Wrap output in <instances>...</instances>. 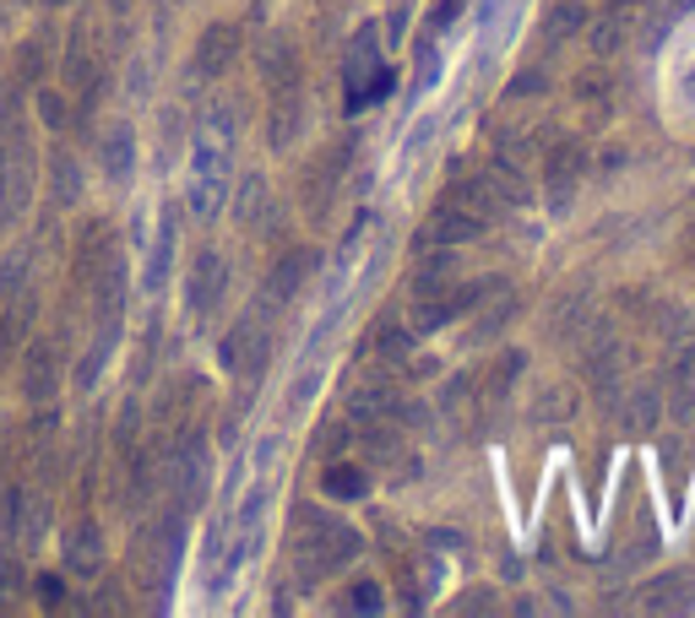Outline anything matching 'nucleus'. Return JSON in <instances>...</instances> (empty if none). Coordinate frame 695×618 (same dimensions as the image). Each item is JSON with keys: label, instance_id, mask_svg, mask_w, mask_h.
Listing matches in <instances>:
<instances>
[{"label": "nucleus", "instance_id": "11", "mask_svg": "<svg viewBox=\"0 0 695 618\" xmlns=\"http://www.w3.org/2000/svg\"><path fill=\"white\" fill-rule=\"evenodd\" d=\"M343 163H348V147H337V152H320L316 163L305 169V185H299V195H305V212H310V217H320V212L331 206L337 180H343Z\"/></svg>", "mask_w": 695, "mask_h": 618}, {"label": "nucleus", "instance_id": "2", "mask_svg": "<svg viewBox=\"0 0 695 618\" xmlns=\"http://www.w3.org/2000/svg\"><path fill=\"white\" fill-rule=\"evenodd\" d=\"M365 554L359 548V532L331 521V515H316V510H299V532H294V569L305 586H320L326 575L348 569L354 558Z\"/></svg>", "mask_w": 695, "mask_h": 618}, {"label": "nucleus", "instance_id": "1", "mask_svg": "<svg viewBox=\"0 0 695 618\" xmlns=\"http://www.w3.org/2000/svg\"><path fill=\"white\" fill-rule=\"evenodd\" d=\"M234 115L212 109L201 130H196V152H190V212L196 217H218L223 195H229V174H234Z\"/></svg>", "mask_w": 695, "mask_h": 618}, {"label": "nucleus", "instance_id": "26", "mask_svg": "<svg viewBox=\"0 0 695 618\" xmlns=\"http://www.w3.org/2000/svg\"><path fill=\"white\" fill-rule=\"evenodd\" d=\"M587 320H592V294L581 288V294H570L566 305L555 309V331L570 337V331H587Z\"/></svg>", "mask_w": 695, "mask_h": 618}, {"label": "nucleus", "instance_id": "23", "mask_svg": "<svg viewBox=\"0 0 695 618\" xmlns=\"http://www.w3.org/2000/svg\"><path fill=\"white\" fill-rule=\"evenodd\" d=\"M266 212H272V201H266V180H240V228H261L266 223Z\"/></svg>", "mask_w": 695, "mask_h": 618}, {"label": "nucleus", "instance_id": "29", "mask_svg": "<svg viewBox=\"0 0 695 618\" xmlns=\"http://www.w3.org/2000/svg\"><path fill=\"white\" fill-rule=\"evenodd\" d=\"M441 413H451V418H467V413H473V374H456V380L445 385Z\"/></svg>", "mask_w": 695, "mask_h": 618}, {"label": "nucleus", "instance_id": "35", "mask_svg": "<svg viewBox=\"0 0 695 618\" xmlns=\"http://www.w3.org/2000/svg\"><path fill=\"white\" fill-rule=\"evenodd\" d=\"M646 6H652V0H609V11H603V17H614V22H625V28H631V22H641V11H646Z\"/></svg>", "mask_w": 695, "mask_h": 618}, {"label": "nucleus", "instance_id": "22", "mask_svg": "<svg viewBox=\"0 0 695 618\" xmlns=\"http://www.w3.org/2000/svg\"><path fill=\"white\" fill-rule=\"evenodd\" d=\"M587 28V6L581 0H560L549 17H544V44L555 50V44H566V39H576Z\"/></svg>", "mask_w": 695, "mask_h": 618}, {"label": "nucleus", "instance_id": "16", "mask_svg": "<svg viewBox=\"0 0 695 618\" xmlns=\"http://www.w3.org/2000/svg\"><path fill=\"white\" fill-rule=\"evenodd\" d=\"M130 169H136V130L126 120H115L104 130V174L115 180V185H126Z\"/></svg>", "mask_w": 695, "mask_h": 618}, {"label": "nucleus", "instance_id": "32", "mask_svg": "<svg viewBox=\"0 0 695 618\" xmlns=\"http://www.w3.org/2000/svg\"><path fill=\"white\" fill-rule=\"evenodd\" d=\"M576 98H581V104H598V109H603V98H609V76H603V71L581 76V82H576Z\"/></svg>", "mask_w": 695, "mask_h": 618}, {"label": "nucleus", "instance_id": "27", "mask_svg": "<svg viewBox=\"0 0 695 618\" xmlns=\"http://www.w3.org/2000/svg\"><path fill=\"white\" fill-rule=\"evenodd\" d=\"M625 33H631L625 22H614V17H598V22H592V33H587V44H592V55H614V50L625 44Z\"/></svg>", "mask_w": 695, "mask_h": 618}, {"label": "nucleus", "instance_id": "6", "mask_svg": "<svg viewBox=\"0 0 695 618\" xmlns=\"http://www.w3.org/2000/svg\"><path fill=\"white\" fill-rule=\"evenodd\" d=\"M266 299H261V309H255L251 320H240L234 326V337L223 342V359H229V370H240L245 380H255V374L266 370V348H272V337H266Z\"/></svg>", "mask_w": 695, "mask_h": 618}, {"label": "nucleus", "instance_id": "19", "mask_svg": "<svg viewBox=\"0 0 695 618\" xmlns=\"http://www.w3.org/2000/svg\"><path fill=\"white\" fill-rule=\"evenodd\" d=\"M510 315H516V294H510L506 283H489V288H484V315L473 320V342H484V337H495V331L506 326Z\"/></svg>", "mask_w": 695, "mask_h": 618}, {"label": "nucleus", "instance_id": "5", "mask_svg": "<svg viewBox=\"0 0 695 618\" xmlns=\"http://www.w3.org/2000/svg\"><path fill=\"white\" fill-rule=\"evenodd\" d=\"M223 294H229V260L218 249H201L186 271V309L196 320H207V315H218Z\"/></svg>", "mask_w": 695, "mask_h": 618}, {"label": "nucleus", "instance_id": "14", "mask_svg": "<svg viewBox=\"0 0 695 618\" xmlns=\"http://www.w3.org/2000/svg\"><path fill=\"white\" fill-rule=\"evenodd\" d=\"M65 569L82 575V580H93V575L104 569V532H98V521H82V526L71 532V543H65Z\"/></svg>", "mask_w": 695, "mask_h": 618}, {"label": "nucleus", "instance_id": "34", "mask_svg": "<svg viewBox=\"0 0 695 618\" xmlns=\"http://www.w3.org/2000/svg\"><path fill=\"white\" fill-rule=\"evenodd\" d=\"M17 331H22V320L11 315V305H0V364H6V353L17 348Z\"/></svg>", "mask_w": 695, "mask_h": 618}, {"label": "nucleus", "instance_id": "4", "mask_svg": "<svg viewBox=\"0 0 695 618\" xmlns=\"http://www.w3.org/2000/svg\"><path fill=\"white\" fill-rule=\"evenodd\" d=\"M489 223L484 217H473L467 206H456V201H441L430 217H424V228L413 234V255H435V249H456V245H473L478 234H484Z\"/></svg>", "mask_w": 695, "mask_h": 618}, {"label": "nucleus", "instance_id": "30", "mask_svg": "<svg viewBox=\"0 0 695 618\" xmlns=\"http://www.w3.org/2000/svg\"><path fill=\"white\" fill-rule=\"evenodd\" d=\"M380 603H386V597H380L376 580H359V586L343 597V608H354V614H380Z\"/></svg>", "mask_w": 695, "mask_h": 618}, {"label": "nucleus", "instance_id": "38", "mask_svg": "<svg viewBox=\"0 0 695 618\" xmlns=\"http://www.w3.org/2000/svg\"><path fill=\"white\" fill-rule=\"evenodd\" d=\"M39 109H44V120H50V125H65V104H61V93H39Z\"/></svg>", "mask_w": 695, "mask_h": 618}, {"label": "nucleus", "instance_id": "13", "mask_svg": "<svg viewBox=\"0 0 695 618\" xmlns=\"http://www.w3.org/2000/svg\"><path fill=\"white\" fill-rule=\"evenodd\" d=\"M65 82L76 93H93L98 87V50H93V22H82L71 33V50H65Z\"/></svg>", "mask_w": 695, "mask_h": 618}, {"label": "nucleus", "instance_id": "3", "mask_svg": "<svg viewBox=\"0 0 695 618\" xmlns=\"http://www.w3.org/2000/svg\"><path fill=\"white\" fill-rule=\"evenodd\" d=\"M581 359H587V385H592V396H598L603 407H620V385H625V348H620V337H614L609 326H592Z\"/></svg>", "mask_w": 695, "mask_h": 618}, {"label": "nucleus", "instance_id": "28", "mask_svg": "<svg viewBox=\"0 0 695 618\" xmlns=\"http://www.w3.org/2000/svg\"><path fill=\"white\" fill-rule=\"evenodd\" d=\"M516 370H522V353H506L495 370L484 374V396H489V402H506V391H510V380H516Z\"/></svg>", "mask_w": 695, "mask_h": 618}, {"label": "nucleus", "instance_id": "36", "mask_svg": "<svg viewBox=\"0 0 695 618\" xmlns=\"http://www.w3.org/2000/svg\"><path fill=\"white\" fill-rule=\"evenodd\" d=\"M55 195H61V201L76 195V169H71V158H55Z\"/></svg>", "mask_w": 695, "mask_h": 618}, {"label": "nucleus", "instance_id": "17", "mask_svg": "<svg viewBox=\"0 0 695 618\" xmlns=\"http://www.w3.org/2000/svg\"><path fill=\"white\" fill-rule=\"evenodd\" d=\"M614 413H625V424H631V429H652V424L663 418V391H657V380H635L631 391H625V402H620Z\"/></svg>", "mask_w": 695, "mask_h": 618}, {"label": "nucleus", "instance_id": "12", "mask_svg": "<svg viewBox=\"0 0 695 618\" xmlns=\"http://www.w3.org/2000/svg\"><path fill=\"white\" fill-rule=\"evenodd\" d=\"M61 385V364H55V348L50 342H33L28 359H22V396L28 402H50Z\"/></svg>", "mask_w": 695, "mask_h": 618}, {"label": "nucleus", "instance_id": "21", "mask_svg": "<svg viewBox=\"0 0 695 618\" xmlns=\"http://www.w3.org/2000/svg\"><path fill=\"white\" fill-rule=\"evenodd\" d=\"M310 271V260L305 255H283L277 266H272V277H266V305H288L294 294H299V277Z\"/></svg>", "mask_w": 695, "mask_h": 618}, {"label": "nucleus", "instance_id": "24", "mask_svg": "<svg viewBox=\"0 0 695 618\" xmlns=\"http://www.w3.org/2000/svg\"><path fill=\"white\" fill-rule=\"evenodd\" d=\"M570 413H576V391H570V385H549V391H538V402H533V418H538V424H566Z\"/></svg>", "mask_w": 695, "mask_h": 618}, {"label": "nucleus", "instance_id": "10", "mask_svg": "<svg viewBox=\"0 0 695 618\" xmlns=\"http://www.w3.org/2000/svg\"><path fill=\"white\" fill-rule=\"evenodd\" d=\"M240 44H245L240 22H212V28L201 33V44H196V71H201V76H223L229 65L240 61Z\"/></svg>", "mask_w": 695, "mask_h": 618}, {"label": "nucleus", "instance_id": "20", "mask_svg": "<svg viewBox=\"0 0 695 618\" xmlns=\"http://www.w3.org/2000/svg\"><path fill=\"white\" fill-rule=\"evenodd\" d=\"M175 234H180V217L175 212H164V223H158V245H152V260H147V288L158 294L164 283H169V260H175Z\"/></svg>", "mask_w": 695, "mask_h": 618}, {"label": "nucleus", "instance_id": "9", "mask_svg": "<svg viewBox=\"0 0 695 618\" xmlns=\"http://www.w3.org/2000/svg\"><path fill=\"white\" fill-rule=\"evenodd\" d=\"M348 413L365 424V418H391L397 413V391H391V374L370 364V370H354L348 380Z\"/></svg>", "mask_w": 695, "mask_h": 618}, {"label": "nucleus", "instance_id": "18", "mask_svg": "<svg viewBox=\"0 0 695 618\" xmlns=\"http://www.w3.org/2000/svg\"><path fill=\"white\" fill-rule=\"evenodd\" d=\"M365 353H376V364H408L413 359V331L397 326V320H380L365 342Z\"/></svg>", "mask_w": 695, "mask_h": 618}, {"label": "nucleus", "instance_id": "37", "mask_svg": "<svg viewBox=\"0 0 695 618\" xmlns=\"http://www.w3.org/2000/svg\"><path fill=\"white\" fill-rule=\"evenodd\" d=\"M489 608H495V597H489V586H478L473 597H462V603H456V614H489Z\"/></svg>", "mask_w": 695, "mask_h": 618}, {"label": "nucleus", "instance_id": "33", "mask_svg": "<svg viewBox=\"0 0 695 618\" xmlns=\"http://www.w3.org/2000/svg\"><path fill=\"white\" fill-rule=\"evenodd\" d=\"M343 445H348V429H343V424H320V429H316V456H326V461H331Z\"/></svg>", "mask_w": 695, "mask_h": 618}, {"label": "nucleus", "instance_id": "8", "mask_svg": "<svg viewBox=\"0 0 695 618\" xmlns=\"http://www.w3.org/2000/svg\"><path fill=\"white\" fill-rule=\"evenodd\" d=\"M109 255H115V228H109V223H87L82 239H76V260H71V288H76V294H93V283L104 277Z\"/></svg>", "mask_w": 695, "mask_h": 618}, {"label": "nucleus", "instance_id": "31", "mask_svg": "<svg viewBox=\"0 0 695 618\" xmlns=\"http://www.w3.org/2000/svg\"><path fill=\"white\" fill-rule=\"evenodd\" d=\"M538 93H549V76H544V71H527V76H516L506 87L510 104H516V98H538Z\"/></svg>", "mask_w": 695, "mask_h": 618}, {"label": "nucleus", "instance_id": "15", "mask_svg": "<svg viewBox=\"0 0 695 618\" xmlns=\"http://www.w3.org/2000/svg\"><path fill=\"white\" fill-rule=\"evenodd\" d=\"M695 603V580L680 569V575H657L646 592H641V608L646 614H680V608H691Z\"/></svg>", "mask_w": 695, "mask_h": 618}, {"label": "nucleus", "instance_id": "41", "mask_svg": "<svg viewBox=\"0 0 695 618\" xmlns=\"http://www.w3.org/2000/svg\"><path fill=\"white\" fill-rule=\"evenodd\" d=\"M164 6H175V0H164Z\"/></svg>", "mask_w": 695, "mask_h": 618}, {"label": "nucleus", "instance_id": "7", "mask_svg": "<svg viewBox=\"0 0 695 618\" xmlns=\"http://www.w3.org/2000/svg\"><path fill=\"white\" fill-rule=\"evenodd\" d=\"M581 174H587V152H581L576 141H555V147L544 152V185H549V206H555V212L570 206Z\"/></svg>", "mask_w": 695, "mask_h": 618}, {"label": "nucleus", "instance_id": "40", "mask_svg": "<svg viewBox=\"0 0 695 618\" xmlns=\"http://www.w3.org/2000/svg\"><path fill=\"white\" fill-rule=\"evenodd\" d=\"M39 592H44V608H61V575H39Z\"/></svg>", "mask_w": 695, "mask_h": 618}, {"label": "nucleus", "instance_id": "39", "mask_svg": "<svg viewBox=\"0 0 695 618\" xmlns=\"http://www.w3.org/2000/svg\"><path fill=\"white\" fill-rule=\"evenodd\" d=\"M462 6H467V0H441V6H435V17H430V28L441 33V28L451 22V17H462Z\"/></svg>", "mask_w": 695, "mask_h": 618}, {"label": "nucleus", "instance_id": "25", "mask_svg": "<svg viewBox=\"0 0 695 618\" xmlns=\"http://www.w3.org/2000/svg\"><path fill=\"white\" fill-rule=\"evenodd\" d=\"M326 494L331 499H365L370 494V472H359V467H326Z\"/></svg>", "mask_w": 695, "mask_h": 618}]
</instances>
